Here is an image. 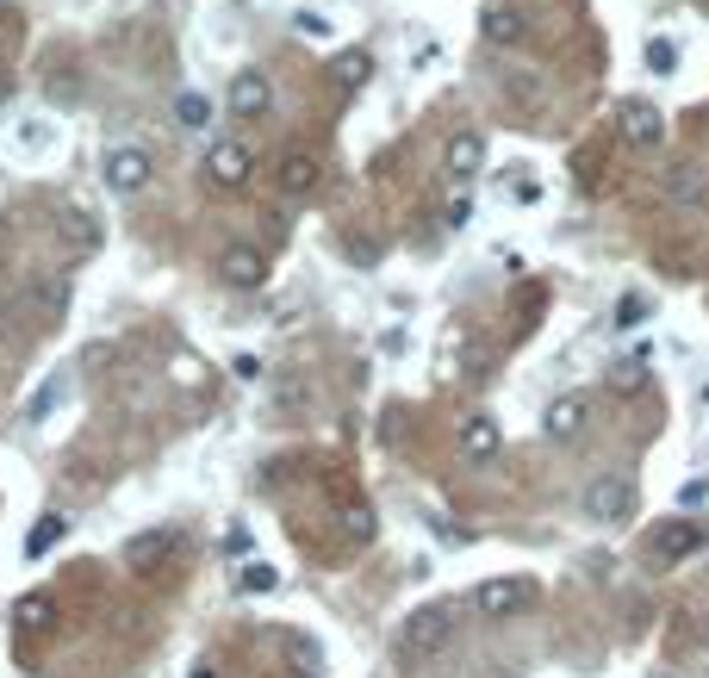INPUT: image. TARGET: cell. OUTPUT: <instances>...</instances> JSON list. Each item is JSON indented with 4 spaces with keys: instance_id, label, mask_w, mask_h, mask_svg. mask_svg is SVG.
I'll list each match as a JSON object with an SVG mask.
<instances>
[{
    "instance_id": "obj_19",
    "label": "cell",
    "mask_w": 709,
    "mask_h": 678,
    "mask_svg": "<svg viewBox=\"0 0 709 678\" xmlns=\"http://www.w3.org/2000/svg\"><path fill=\"white\" fill-rule=\"evenodd\" d=\"M62 392H69V368H57V374H50V380H44V387L32 392V399H25V411H20V417H25V424H44V417L57 411V399H62Z\"/></svg>"
},
{
    "instance_id": "obj_11",
    "label": "cell",
    "mask_w": 709,
    "mask_h": 678,
    "mask_svg": "<svg viewBox=\"0 0 709 678\" xmlns=\"http://www.w3.org/2000/svg\"><path fill=\"white\" fill-rule=\"evenodd\" d=\"M268 100H274V88H268L262 69L230 76V113H237V118H262V113H268Z\"/></svg>"
},
{
    "instance_id": "obj_27",
    "label": "cell",
    "mask_w": 709,
    "mask_h": 678,
    "mask_svg": "<svg viewBox=\"0 0 709 678\" xmlns=\"http://www.w3.org/2000/svg\"><path fill=\"white\" fill-rule=\"evenodd\" d=\"M293 25H299L306 38H330V20H324V13H293Z\"/></svg>"
},
{
    "instance_id": "obj_8",
    "label": "cell",
    "mask_w": 709,
    "mask_h": 678,
    "mask_svg": "<svg viewBox=\"0 0 709 678\" xmlns=\"http://www.w3.org/2000/svg\"><path fill=\"white\" fill-rule=\"evenodd\" d=\"M274 181H281V194H287V199H306V194H318L324 162H318L311 150H287L281 162H274Z\"/></svg>"
},
{
    "instance_id": "obj_34",
    "label": "cell",
    "mask_w": 709,
    "mask_h": 678,
    "mask_svg": "<svg viewBox=\"0 0 709 678\" xmlns=\"http://www.w3.org/2000/svg\"><path fill=\"white\" fill-rule=\"evenodd\" d=\"M199 678H211V673H199Z\"/></svg>"
},
{
    "instance_id": "obj_24",
    "label": "cell",
    "mask_w": 709,
    "mask_h": 678,
    "mask_svg": "<svg viewBox=\"0 0 709 678\" xmlns=\"http://www.w3.org/2000/svg\"><path fill=\"white\" fill-rule=\"evenodd\" d=\"M174 118H181V125H187V131H199V125H206L211 118V106L199 94H174Z\"/></svg>"
},
{
    "instance_id": "obj_6",
    "label": "cell",
    "mask_w": 709,
    "mask_h": 678,
    "mask_svg": "<svg viewBox=\"0 0 709 678\" xmlns=\"http://www.w3.org/2000/svg\"><path fill=\"white\" fill-rule=\"evenodd\" d=\"M704 542H709V529L697 524V517H666V524H653V536H648L653 561H690Z\"/></svg>"
},
{
    "instance_id": "obj_26",
    "label": "cell",
    "mask_w": 709,
    "mask_h": 678,
    "mask_svg": "<svg viewBox=\"0 0 709 678\" xmlns=\"http://www.w3.org/2000/svg\"><path fill=\"white\" fill-rule=\"evenodd\" d=\"M343 529H348V542H367V536H374V510H362V504H348Z\"/></svg>"
},
{
    "instance_id": "obj_20",
    "label": "cell",
    "mask_w": 709,
    "mask_h": 678,
    "mask_svg": "<svg viewBox=\"0 0 709 678\" xmlns=\"http://www.w3.org/2000/svg\"><path fill=\"white\" fill-rule=\"evenodd\" d=\"M62 536H69V517H62V510H44L38 524H32V536H25V554L38 561V554H50V548H57Z\"/></svg>"
},
{
    "instance_id": "obj_31",
    "label": "cell",
    "mask_w": 709,
    "mask_h": 678,
    "mask_svg": "<svg viewBox=\"0 0 709 678\" xmlns=\"http://www.w3.org/2000/svg\"><path fill=\"white\" fill-rule=\"evenodd\" d=\"M7 13H13V0H0V20H7Z\"/></svg>"
},
{
    "instance_id": "obj_32",
    "label": "cell",
    "mask_w": 709,
    "mask_h": 678,
    "mask_svg": "<svg viewBox=\"0 0 709 678\" xmlns=\"http://www.w3.org/2000/svg\"><path fill=\"white\" fill-rule=\"evenodd\" d=\"M653 678H678V673H653Z\"/></svg>"
},
{
    "instance_id": "obj_16",
    "label": "cell",
    "mask_w": 709,
    "mask_h": 678,
    "mask_svg": "<svg viewBox=\"0 0 709 678\" xmlns=\"http://www.w3.org/2000/svg\"><path fill=\"white\" fill-rule=\"evenodd\" d=\"M622 137H629L634 150H653V143L666 137V118H660V106H648V100H629V106H622Z\"/></svg>"
},
{
    "instance_id": "obj_33",
    "label": "cell",
    "mask_w": 709,
    "mask_h": 678,
    "mask_svg": "<svg viewBox=\"0 0 709 678\" xmlns=\"http://www.w3.org/2000/svg\"><path fill=\"white\" fill-rule=\"evenodd\" d=\"M697 7H709V0H697Z\"/></svg>"
},
{
    "instance_id": "obj_7",
    "label": "cell",
    "mask_w": 709,
    "mask_h": 678,
    "mask_svg": "<svg viewBox=\"0 0 709 678\" xmlns=\"http://www.w3.org/2000/svg\"><path fill=\"white\" fill-rule=\"evenodd\" d=\"M218 280L237 292H255L262 280H268V255L255 250V243H230L225 255H218Z\"/></svg>"
},
{
    "instance_id": "obj_18",
    "label": "cell",
    "mask_w": 709,
    "mask_h": 678,
    "mask_svg": "<svg viewBox=\"0 0 709 678\" xmlns=\"http://www.w3.org/2000/svg\"><path fill=\"white\" fill-rule=\"evenodd\" d=\"M57 243L69 255H94L100 250V231H94V218H81V212H69V218H57Z\"/></svg>"
},
{
    "instance_id": "obj_15",
    "label": "cell",
    "mask_w": 709,
    "mask_h": 678,
    "mask_svg": "<svg viewBox=\"0 0 709 678\" xmlns=\"http://www.w3.org/2000/svg\"><path fill=\"white\" fill-rule=\"evenodd\" d=\"M666 199H672V206H685V212H704V206H709V175H704V169H690V162L666 169Z\"/></svg>"
},
{
    "instance_id": "obj_29",
    "label": "cell",
    "mask_w": 709,
    "mask_h": 678,
    "mask_svg": "<svg viewBox=\"0 0 709 678\" xmlns=\"http://www.w3.org/2000/svg\"><path fill=\"white\" fill-rule=\"evenodd\" d=\"M648 62L660 69V76H666V69H672L678 57H672V44H666V38H653V44H648Z\"/></svg>"
},
{
    "instance_id": "obj_14",
    "label": "cell",
    "mask_w": 709,
    "mask_h": 678,
    "mask_svg": "<svg viewBox=\"0 0 709 678\" xmlns=\"http://www.w3.org/2000/svg\"><path fill=\"white\" fill-rule=\"evenodd\" d=\"M499 448H504V429L492 424L485 411H473V417H460V455H467V461H492Z\"/></svg>"
},
{
    "instance_id": "obj_4",
    "label": "cell",
    "mask_w": 709,
    "mask_h": 678,
    "mask_svg": "<svg viewBox=\"0 0 709 678\" xmlns=\"http://www.w3.org/2000/svg\"><path fill=\"white\" fill-rule=\"evenodd\" d=\"M100 175H106L113 194H144L150 175H156V162H150V150H137V143H113L106 162H100Z\"/></svg>"
},
{
    "instance_id": "obj_28",
    "label": "cell",
    "mask_w": 709,
    "mask_h": 678,
    "mask_svg": "<svg viewBox=\"0 0 709 678\" xmlns=\"http://www.w3.org/2000/svg\"><path fill=\"white\" fill-rule=\"evenodd\" d=\"M610 387H616V392H634V387H641V368H634V361H622V368H610Z\"/></svg>"
},
{
    "instance_id": "obj_21",
    "label": "cell",
    "mask_w": 709,
    "mask_h": 678,
    "mask_svg": "<svg viewBox=\"0 0 709 678\" xmlns=\"http://www.w3.org/2000/svg\"><path fill=\"white\" fill-rule=\"evenodd\" d=\"M330 76H336V88H362V81L374 76V57H367V50H343V57L330 62Z\"/></svg>"
},
{
    "instance_id": "obj_30",
    "label": "cell",
    "mask_w": 709,
    "mask_h": 678,
    "mask_svg": "<svg viewBox=\"0 0 709 678\" xmlns=\"http://www.w3.org/2000/svg\"><path fill=\"white\" fill-rule=\"evenodd\" d=\"M704 498H709V485H685V492H678V510H697Z\"/></svg>"
},
{
    "instance_id": "obj_1",
    "label": "cell",
    "mask_w": 709,
    "mask_h": 678,
    "mask_svg": "<svg viewBox=\"0 0 709 678\" xmlns=\"http://www.w3.org/2000/svg\"><path fill=\"white\" fill-rule=\"evenodd\" d=\"M529 604H536V579H523V573L485 579L480 591H473V610H480L485 622H511V617H523Z\"/></svg>"
},
{
    "instance_id": "obj_10",
    "label": "cell",
    "mask_w": 709,
    "mask_h": 678,
    "mask_svg": "<svg viewBox=\"0 0 709 678\" xmlns=\"http://www.w3.org/2000/svg\"><path fill=\"white\" fill-rule=\"evenodd\" d=\"M174 548H181V536H174V529H144V536H131V542L118 548V561L131 566V573H150L156 561H169Z\"/></svg>"
},
{
    "instance_id": "obj_3",
    "label": "cell",
    "mask_w": 709,
    "mask_h": 678,
    "mask_svg": "<svg viewBox=\"0 0 709 678\" xmlns=\"http://www.w3.org/2000/svg\"><path fill=\"white\" fill-rule=\"evenodd\" d=\"M585 517H592V524H622V517H634V480L629 473H597V480L585 485Z\"/></svg>"
},
{
    "instance_id": "obj_12",
    "label": "cell",
    "mask_w": 709,
    "mask_h": 678,
    "mask_svg": "<svg viewBox=\"0 0 709 678\" xmlns=\"http://www.w3.org/2000/svg\"><path fill=\"white\" fill-rule=\"evenodd\" d=\"M442 169L455 181H473L485 169V137L480 131H455L448 137V150H442Z\"/></svg>"
},
{
    "instance_id": "obj_17",
    "label": "cell",
    "mask_w": 709,
    "mask_h": 678,
    "mask_svg": "<svg viewBox=\"0 0 709 678\" xmlns=\"http://www.w3.org/2000/svg\"><path fill=\"white\" fill-rule=\"evenodd\" d=\"M541 429H548L554 443L579 436V429H585V399H573V392H567V399H554V405H548V417H541Z\"/></svg>"
},
{
    "instance_id": "obj_22",
    "label": "cell",
    "mask_w": 709,
    "mask_h": 678,
    "mask_svg": "<svg viewBox=\"0 0 709 678\" xmlns=\"http://www.w3.org/2000/svg\"><path fill=\"white\" fill-rule=\"evenodd\" d=\"M641 318H653V299L648 292H622V299H616V330H634Z\"/></svg>"
},
{
    "instance_id": "obj_5",
    "label": "cell",
    "mask_w": 709,
    "mask_h": 678,
    "mask_svg": "<svg viewBox=\"0 0 709 678\" xmlns=\"http://www.w3.org/2000/svg\"><path fill=\"white\" fill-rule=\"evenodd\" d=\"M255 175V156H250V143H237V137H218L206 150V181L211 187H225V194H237L243 181Z\"/></svg>"
},
{
    "instance_id": "obj_9",
    "label": "cell",
    "mask_w": 709,
    "mask_h": 678,
    "mask_svg": "<svg viewBox=\"0 0 709 678\" xmlns=\"http://www.w3.org/2000/svg\"><path fill=\"white\" fill-rule=\"evenodd\" d=\"M25 299H32V311H38V324H62V318H69V299H76V287H69V274H38Z\"/></svg>"
},
{
    "instance_id": "obj_2",
    "label": "cell",
    "mask_w": 709,
    "mask_h": 678,
    "mask_svg": "<svg viewBox=\"0 0 709 678\" xmlns=\"http://www.w3.org/2000/svg\"><path fill=\"white\" fill-rule=\"evenodd\" d=\"M448 635H455V610H448V604H423V610H411V617H404L399 647L423 659V654H436Z\"/></svg>"
},
{
    "instance_id": "obj_23",
    "label": "cell",
    "mask_w": 709,
    "mask_h": 678,
    "mask_svg": "<svg viewBox=\"0 0 709 678\" xmlns=\"http://www.w3.org/2000/svg\"><path fill=\"white\" fill-rule=\"evenodd\" d=\"M237 585H243L250 598H262V591H274V585H281V573H274L268 561H250V566H243V573H237Z\"/></svg>"
},
{
    "instance_id": "obj_25",
    "label": "cell",
    "mask_w": 709,
    "mask_h": 678,
    "mask_svg": "<svg viewBox=\"0 0 709 678\" xmlns=\"http://www.w3.org/2000/svg\"><path fill=\"white\" fill-rule=\"evenodd\" d=\"M20 622H25V629H44V622H50V598H44V591L20 598Z\"/></svg>"
},
{
    "instance_id": "obj_13",
    "label": "cell",
    "mask_w": 709,
    "mask_h": 678,
    "mask_svg": "<svg viewBox=\"0 0 709 678\" xmlns=\"http://www.w3.org/2000/svg\"><path fill=\"white\" fill-rule=\"evenodd\" d=\"M523 7H511V0H485L480 7V38L485 44H517L523 38Z\"/></svg>"
}]
</instances>
